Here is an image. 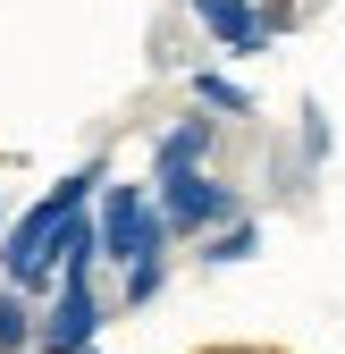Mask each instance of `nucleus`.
Segmentation results:
<instances>
[{"mask_svg":"<svg viewBox=\"0 0 345 354\" xmlns=\"http://www.w3.org/2000/svg\"><path fill=\"white\" fill-rule=\"evenodd\" d=\"M0 354H34V313L17 287H0Z\"/></svg>","mask_w":345,"mask_h":354,"instance_id":"obj_6","label":"nucleus"},{"mask_svg":"<svg viewBox=\"0 0 345 354\" xmlns=\"http://www.w3.org/2000/svg\"><path fill=\"white\" fill-rule=\"evenodd\" d=\"M194 102H210L219 118H244V110H253V93H244V84H228V76H210V68L194 76Z\"/></svg>","mask_w":345,"mask_h":354,"instance_id":"obj_7","label":"nucleus"},{"mask_svg":"<svg viewBox=\"0 0 345 354\" xmlns=\"http://www.w3.org/2000/svg\"><path fill=\"white\" fill-rule=\"evenodd\" d=\"M160 279H168V253L135 261V270H126V304H152V295H160Z\"/></svg>","mask_w":345,"mask_h":354,"instance_id":"obj_9","label":"nucleus"},{"mask_svg":"<svg viewBox=\"0 0 345 354\" xmlns=\"http://www.w3.org/2000/svg\"><path fill=\"white\" fill-rule=\"evenodd\" d=\"M202 152H210V118H177L152 160H160V177H186V169H202Z\"/></svg>","mask_w":345,"mask_h":354,"instance_id":"obj_5","label":"nucleus"},{"mask_svg":"<svg viewBox=\"0 0 345 354\" xmlns=\"http://www.w3.org/2000/svg\"><path fill=\"white\" fill-rule=\"evenodd\" d=\"M244 253H262V228H253V219H228V228L202 245V261H244Z\"/></svg>","mask_w":345,"mask_h":354,"instance_id":"obj_8","label":"nucleus"},{"mask_svg":"<svg viewBox=\"0 0 345 354\" xmlns=\"http://www.w3.org/2000/svg\"><path fill=\"white\" fill-rule=\"evenodd\" d=\"M152 211H160V228H168V236H194V228H219V219H236V194L219 186V177L186 169V177H160V186H152Z\"/></svg>","mask_w":345,"mask_h":354,"instance_id":"obj_3","label":"nucleus"},{"mask_svg":"<svg viewBox=\"0 0 345 354\" xmlns=\"http://www.w3.org/2000/svg\"><path fill=\"white\" fill-rule=\"evenodd\" d=\"M186 9L210 26V42H219L228 59H244V51L270 42V9H253V0H186Z\"/></svg>","mask_w":345,"mask_h":354,"instance_id":"obj_4","label":"nucleus"},{"mask_svg":"<svg viewBox=\"0 0 345 354\" xmlns=\"http://www.w3.org/2000/svg\"><path fill=\"white\" fill-rule=\"evenodd\" d=\"M93 186H101V169H76V177H59L51 194H42L17 228H9V245H0V287H17V295H42L59 279V261H68V219L93 203Z\"/></svg>","mask_w":345,"mask_h":354,"instance_id":"obj_1","label":"nucleus"},{"mask_svg":"<svg viewBox=\"0 0 345 354\" xmlns=\"http://www.w3.org/2000/svg\"><path fill=\"white\" fill-rule=\"evenodd\" d=\"M93 236H101V261H118V270H135V261L168 253V228H160V211L144 186H101V219H93Z\"/></svg>","mask_w":345,"mask_h":354,"instance_id":"obj_2","label":"nucleus"}]
</instances>
